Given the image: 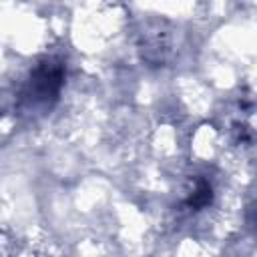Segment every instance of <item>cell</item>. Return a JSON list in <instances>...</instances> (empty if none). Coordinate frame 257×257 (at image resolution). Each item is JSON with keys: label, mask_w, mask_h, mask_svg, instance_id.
<instances>
[{"label": "cell", "mask_w": 257, "mask_h": 257, "mask_svg": "<svg viewBox=\"0 0 257 257\" xmlns=\"http://www.w3.org/2000/svg\"><path fill=\"white\" fill-rule=\"evenodd\" d=\"M60 86H62V64L60 62H54L50 58V60H44L30 74L26 96L32 98L34 104L48 102V98H56Z\"/></svg>", "instance_id": "obj_1"}]
</instances>
